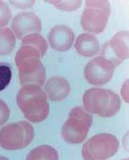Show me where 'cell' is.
<instances>
[{
    "label": "cell",
    "mask_w": 129,
    "mask_h": 160,
    "mask_svg": "<svg viewBox=\"0 0 129 160\" xmlns=\"http://www.w3.org/2000/svg\"><path fill=\"white\" fill-rule=\"evenodd\" d=\"M44 88L47 98L52 101H62L70 92V83L62 77H53L49 78Z\"/></svg>",
    "instance_id": "12"
},
{
    "label": "cell",
    "mask_w": 129,
    "mask_h": 160,
    "mask_svg": "<svg viewBox=\"0 0 129 160\" xmlns=\"http://www.w3.org/2000/svg\"><path fill=\"white\" fill-rule=\"evenodd\" d=\"M101 56L116 66L120 65L128 58V32L121 31L114 34L105 44Z\"/></svg>",
    "instance_id": "9"
},
{
    "label": "cell",
    "mask_w": 129,
    "mask_h": 160,
    "mask_svg": "<svg viewBox=\"0 0 129 160\" xmlns=\"http://www.w3.org/2000/svg\"><path fill=\"white\" fill-rule=\"evenodd\" d=\"M16 101L23 115L32 123H40L49 115L50 104L47 97L37 84L23 85L17 93Z\"/></svg>",
    "instance_id": "1"
},
{
    "label": "cell",
    "mask_w": 129,
    "mask_h": 160,
    "mask_svg": "<svg viewBox=\"0 0 129 160\" xmlns=\"http://www.w3.org/2000/svg\"><path fill=\"white\" fill-rule=\"evenodd\" d=\"M91 114L81 107H76L69 113L62 128V135L67 143L79 144L82 143L87 137L90 127L92 124Z\"/></svg>",
    "instance_id": "4"
},
{
    "label": "cell",
    "mask_w": 129,
    "mask_h": 160,
    "mask_svg": "<svg viewBox=\"0 0 129 160\" xmlns=\"http://www.w3.org/2000/svg\"><path fill=\"white\" fill-rule=\"evenodd\" d=\"M24 45L31 46L36 48L39 52L42 58L44 57L48 48V44L44 38L37 33L30 34L23 38L22 40L21 46Z\"/></svg>",
    "instance_id": "16"
},
{
    "label": "cell",
    "mask_w": 129,
    "mask_h": 160,
    "mask_svg": "<svg viewBox=\"0 0 129 160\" xmlns=\"http://www.w3.org/2000/svg\"><path fill=\"white\" fill-rule=\"evenodd\" d=\"M33 137V126L25 121H18L0 129V146L9 151L22 149L31 143Z\"/></svg>",
    "instance_id": "5"
},
{
    "label": "cell",
    "mask_w": 129,
    "mask_h": 160,
    "mask_svg": "<svg viewBox=\"0 0 129 160\" xmlns=\"http://www.w3.org/2000/svg\"><path fill=\"white\" fill-rule=\"evenodd\" d=\"M118 149L119 142L115 136L107 133H100L84 144L82 155L84 159H107L113 157Z\"/></svg>",
    "instance_id": "7"
},
{
    "label": "cell",
    "mask_w": 129,
    "mask_h": 160,
    "mask_svg": "<svg viewBox=\"0 0 129 160\" xmlns=\"http://www.w3.org/2000/svg\"><path fill=\"white\" fill-rule=\"evenodd\" d=\"M47 3L53 5L60 10L72 12L78 9L82 3V0H70V1H47Z\"/></svg>",
    "instance_id": "18"
},
{
    "label": "cell",
    "mask_w": 129,
    "mask_h": 160,
    "mask_svg": "<svg viewBox=\"0 0 129 160\" xmlns=\"http://www.w3.org/2000/svg\"><path fill=\"white\" fill-rule=\"evenodd\" d=\"M116 66L102 56L94 58L86 65L84 76L92 85L102 86L112 79Z\"/></svg>",
    "instance_id": "8"
},
{
    "label": "cell",
    "mask_w": 129,
    "mask_h": 160,
    "mask_svg": "<svg viewBox=\"0 0 129 160\" xmlns=\"http://www.w3.org/2000/svg\"><path fill=\"white\" fill-rule=\"evenodd\" d=\"M82 102L84 109L90 114L102 117L115 115L121 107L120 97L111 90L100 88H91L86 91Z\"/></svg>",
    "instance_id": "3"
},
{
    "label": "cell",
    "mask_w": 129,
    "mask_h": 160,
    "mask_svg": "<svg viewBox=\"0 0 129 160\" xmlns=\"http://www.w3.org/2000/svg\"><path fill=\"white\" fill-rule=\"evenodd\" d=\"M16 36L9 28H0V56L10 54L15 48Z\"/></svg>",
    "instance_id": "14"
},
{
    "label": "cell",
    "mask_w": 129,
    "mask_h": 160,
    "mask_svg": "<svg viewBox=\"0 0 129 160\" xmlns=\"http://www.w3.org/2000/svg\"><path fill=\"white\" fill-rule=\"evenodd\" d=\"M41 56L36 48L28 45L21 46L15 56V62L18 68L19 78L22 85L35 84H44L46 72L41 62Z\"/></svg>",
    "instance_id": "2"
},
{
    "label": "cell",
    "mask_w": 129,
    "mask_h": 160,
    "mask_svg": "<svg viewBox=\"0 0 129 160\" xmlns=\"http://www.w3.org/2000/svg\"><path fill=\"white\" fill-rule=\"evenodd\" d=\"M10 115V110L7 104L0 99V126L4 125L7 121Z\"/></svg>",
    "instance_id": "20"
},
{
    "label": "cell",
    "mask_w": 129,
    "mask_h": 160,
    "mask_svg": "<svg viewBox=\"0 0 129 160\" xmlns=\"http://www.w3.org/2000/svg\"><path fill=\"white\" fill-rule=\"evenodd\" d=\"M111 11L108 1H86L80 20L83 30L92 34L102 33L107 25Z\"/></svg>",
    "instance_id": "6"
},
{
    "label": "cell",
    "mask_w": 129,
    "mask_h": 160,
    "mask_svg": "<svg viewBox=\"0 0 129 160\" xmlns=\"http://www.w3.org/2000/svg\"><path fill=\"white\" fill-rule=\"evenodd\" d=\"M27 159H52L57 160L59 159V154L57 150L47 145H40L27 154Z\"/></svg>",
    "instance_id": "15"
},
{
    "label": "cell",
    "mask_w": 129,
    "mask_h": 160,
    "mask_svg": "<svg viewBox=\"0 0 129 160\" xmlns=\"http://www.w3.org/2000/svg\"><path fill=\"white\" fill-rule=\"evenodd\" d=\"M122 97L125 98V100L127 102H128V83L127 82H125V84H124V86L122 87Z\"/></svg>",
    "instance_id": "22"
},
{
    "label": "cell",
    "mask_w": 129,
    "mask_h": 160,
    "mask_svg": "<svg viewBox=\"0 0 129 160\" xmlns=\"http://www.w3.org/2000/svg\"><path fill=\"white\" fill-rule=\"evenodd\" d=\"M47 38L52 49L64 52L71 48L74 41V34L69 26L57 25L50 31Z\"/></svg>",
    "instance_id": "11"
},
{
    "label": "cell",
    "mask_w": 129,
    "mask_h": 160,
    "mask_svg": "<svg viewBox=\"0 0 129 160\" xmlns=\"http://www.w3.org/2000/svg\"><path fill=\"white\" fill-rule=\"evenodd\" d=\"M13 6L16 8L21 9H25L30 8L33 6V4L36 3L33 0H20V1H9V2Z\"/></svg>",
    "instance_id": "21"
},
{
    "label": "cell",
    "mask_w": 129,
    "mask_h": 160,
    "mask_svg": "<svg viewBox=\"0 0 129 160\" xmlns=\"http://www.w3.org/2000/svg\"><path fill=\"white\" fill-rule=\"evenodd\" d=\"M12 13L9 5L3 1H0V28L6 26L10 22Z\"/></svg>",
    "instance_id": "19"
},
{
    "label": "cell",
    "mask_w": 129,
    "mask_h": 160,
    "mask_svg": "<svg viewBox=\"0 0 129 160\" xmlns=\"http://www.w3.org/2000/svg\"><path fill=\"white\" fill-rule=\"evenodd\" d=\"M74 48L77 52L84 57H92L99 53L100 45L94 34L83 33L76 38Z\"/></svg>",
    "instance_id": "13"
},
{
    "label": "cell",
    "mask_w": 129,
    "mask_h": 160,
    "mask_svg": "<svg viewBox=\"0 0 129 160\" xmlns=\"http://www.w3.org/2000/svg\"><path fill=\"white\" fill-rule=\"evenodd\" d=\"M12 77L11 66L7 63L0 62V92L10 83Z\"/></svg>",
    "instance_id": "17"
},
{
    "label": "cell",
    "mask_w": 129,
    "mask_h": 160,
    "mask_svg": "<svg viewBox=\"0 0 129 160\" xmlns=\"http://www.w3.org/2000/svg\"><path fill=\"white\" fill-rule=\"evenodd\" d=\"M12 29L17 38L23 39L30 34H39L42 30V22L35 13L22 12L13 19Z\"/></svg>",
    "instance_id": "10"
}]
</instances>
